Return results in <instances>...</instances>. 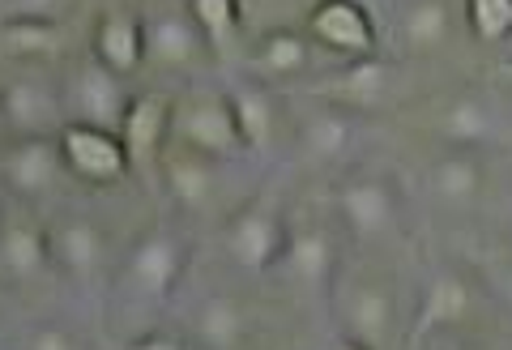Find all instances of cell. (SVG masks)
<instances>
[{"label":"cell","mask_w":512,"mask_h":350,"mask_svg":"<svg viewBox=\"0 0 512 350\" xmlns=\"http://www.w3.org/2000/svg\"><path fill=\"white\" fill-rule=\"evenodd\" d=\"M329 308L338 321L342 338L363 350H393L406 342L402 333V299H397V278L389 269L359 265V269H338L329 291Z\"/></svg>","instance_id":"obj_1"},{"label":"cell","mask_w":512,"mask_h":350,"mask_svg":"<svg viewBox=\"0 0 512 350\" xmlns=\"http://www.w3.org/2000/svg\"><path fill=\"white\" fill-rule=\"evenodd\" d=\"M483 299H491V291L483 286V278L470 274L461 265H431L427 278H423V295L410 312V329H406V342L419 346L423 338H436V333L448 329H461L478 321L483 312Z\"/></svg>","instance_id":"obj_2"},{"label":"cell","mask_w":512,"mask_h":350,"mask_svg":"<svg viewBox=\"0 0 512 350\" xmlns=\"http://www.w3.org/2000/svg\"><path fill=\"white\" fill-rule=\"evenodd\" d=\"M333 214L355 244H389L406 227V205L389 175L355 171L333 188Z\"/></svg>","instance_id":"obj_3"},{"label":"cell","mask_w":512,"mask_h":350,"mask_svg":"<svg viewBox=\"0 0 512 350\" xmlns=\"http://www.w3.org/2000/svg\"><path fill=\"white\" fill-rule=\"evenodd\" d=\"M427 129L444 146H466V150H504L512 146V116L500 99L487 90H448L431 103Z\"/></svg>","instance_id":"obj_4"},{"label":"cell","mask_w":512,"mask_h":350,"mask_svg":"<svg viewBox=\"0 0 512 350\" xmlns=\"http://www.w3.org/2000/svg\"><path fill=\"white\" fill-rule=\"evenodd\" d=\"M171 141L222 158V163L248 150L244 137H239V120L227 90H188L171 111Z\"/></svg>","instance_id":"obj_5"},{"label":"cell","mask_w":512,"mask_h":350,"mask_svg":"<svg viewBox=\"0 0 512 350\" xmlns=\"http://www.w3.org/2000/svg\"><path fill=\"white\" fill-rule=\"evenodd\" d=\"M286 235H291V218L274 201H248L222 218L218 244L231 265L248 269V274H269L286 248Z\"/></svg>","instance_id":"obj_6"},{"label":"cell","mask_w":512,"mask_h":350,"mask_svg":"<svg viewBox=\"0 0 512 350\" xmlns=\"http://www.w3.org/2000/svg\"><path fill=\"white\" fill-rule=\"evenodd\" d=\"M184 265H188L184 235L171 227H150L128 248L124 269H120V286L137 304H167L171 291L184 278Z\"/></svg>","instance_id":"obj_7"},{"label":"cell","mask_w":512,"mask_h":350,"mask_svg":"<svg viewBox=\"0 0 512 350\" xmlns=\"http://www.w3.org/2000/svg\"><path fill=\"white\" fill-rule=\"evenodd\" d=\"M274 269L299 295L329 299L333 278H338V269H342L338 235L316 218H291V235H286V248Z\"/></svg>","instance_id":"obj_8"},{"label":"cell","mask_w":512,"mask_h":350,"mask_svg":"<svg viewBox=\"0 0 512 350\" xmlns=\"http://www.w3.org/2000/svg\"><path fill=\"white\" fill-rule=\"evenodd\" d=\"M303 30L320 52L338 60H363L380 52V26L363 0H312Z\"/></svg>","instance_id":"obj_9"},{"label":"cell","mask_w":512,"mask_h":350,"mask_svg":"<svg viewBox=\"0 0 512 350\" xmlns=\"http://www.w3.org/2000/svg\"><path fill=\"white\" fill-rule=\"evenodd\" d=\"M56 137H60V150H64V167H69V175H77L82 184L111 188L133 171V158H128L124 137L116 129L69 120Z\"/></svg>","instance_id":"obj_10"},{"label":"cell","mask_w":512,"mask_h":350,"mask_svg":"<svg viewBox=\"0 0 512 350\" xmlns=\"http://www.w3.org/2000/svg\"><path fill=\"white\" fill-rule=\"evenodd\" d=\"M0 120L13 137H47L69 124V107L47 77L22 73L0 86Z\"/></svg>","instance_id":"obj_11"},{"label":"cell","mask_w":512,"mask_h":350,"mask_svg":"<svg viewBox=\"0 0 512 350\" xmlns=\"http://www.w3.org/2000/svg\"><path fill=\"white\" fill-rule=\"evenodd\" d=\"M64 175H69V167H64V150H60L56 133L13 137V146L5 150V158H0V184L22 201L52 197V188L64 180Z\"/></svg>","instance_id":"obj_12"},{"label":"cell","mask_w":512,"mask_h":350,"mask_svg":"<svg viewBox=\"0 0 512 350\" xmlns=\"http://www.w3.org/2000/svg\"><path fill=\"white\" fill-rule=\"evenodd\" d=\"M47 248H52V269L69 282H99V274L107 269V235L86 214H56L47 222Z\"/></svg>","instance_id":"obj_13"},{"label":"cell","mask_w":512,"mask_h":350,"mask_svg":"<svg viewBox=\"0 0 512 350\" xmlns=\"http://www.w3.org/2000/svg\"><path fill=\"white\" fill-rule=\"evenodd\" d=\"M423 193L444 210H474L487 197V163L483 150L444 146L423 167Z\"/></svg>","instance_id":"obj_14"},{"label":"cell","mask_w":512,"mask_h":350,"mask_svg":"<svg viewBox=\"0 0 512 350\" xmlns=\"http://www.w3.org/2000/svg\"><path fill=\"white\" fill-rule=\"evenodd\" d=\"M64 107H69V120L82 124H99V129H116L124 120L128 94L120 86V73H111L103 60H82L69 77V90H64Z\"/></svg>","instance_id":"obj_15"},{"label":"cell","mask_w":512,"mask_h":350,"mask_svg":"<svg viewBox=\"0 0 512 350\" xmlns=\"http://www.w3.org/2000/svg\"><path fill=\"white\" fill-rule=\"evenodd\" d=\"M141 30H146V60L158 69H197L210 52V39L188 9H158L141 22Z\"/></svg>","instance_id":"obj_16"},{"label":"cell","mask_w":512,"mask_h":350,"mask_svg":"<svg viewBox=\"0 0 512 350\" xmlns=\"http://www.w3.org/2000/svg\"><path fill=\"white\" fill-rule=\"evenodd\" d=\"M158 167H163V184L171 201L180 205L184 214H205L218 205V167L222 158H210L201 150H188V146H171L163 150L158 158Z\"/></svg>","instance_id":"obj_17"},{"label":"cell","mask_w":512,"mask_h":350,"mask_svg":"<svg viewBox=\"0 0 512 350\" xmlns=\"http://www.w3.org/2000/svg\"><path fill=\"white\" fill-rule=\"evenodd\" d=\"M52 269L47 222L26 214H0V278L5 282H39Z\"/></svg>","instance_id":"obj_18"},{"label":"cell","mask_w":512,"mask_h":350,"mask_svg":"<svg viewBox=\"0 0 512 350\" xmlns=\"http://www.w3.org/2000/svg\"><path fill=\"white\" fill-rule=\"evenodd\" d=\"M359 111L346 107V103H325V107H312L308 116L299 120V150L303 158H312L320 167H333V163H346L350 150L359 141Z\"/></svg>","instance_id":"obj_19"},{"label":"cell","mask_w":512,"mask_h":350,"mask_svg":"<svg viewBox=\"0 0 512 350\" xmlns=\"http://www.w3.org/2000/svg\"><path fill=\"white\" fill-rule=\"evenodd\" d=\"M171 111L175 103L167 94H133L128 99L120 137H124V150L133 158V167H146L163 158V150L171 146Z\"/></svg>","instance_id":"obj_20"},{"label":"cell","mask_w":512,"mask_h":350,"mask_svg":"<svg viewBox=\"0 0 512 350\" xmlns=\"http://www.w3.org/2000/svg\"><path fill=\"white\" fill-rule=\"evenodd\" d=\"M90 56L103 60V65L111 73H120V77L137 73L141 65H146V30H141V22L133 18V13L111 9L99 18V26H94Z\"/></svg>","instance_id":"obj_21"},{"label":"cell","mask_w":512,"mask_h":350,"mask_svg":"<svg viewBox=\"0 0 512 350\" xmlns=\"http://www.w3.org/2000/svg\"><path fill=\"white\" fill-rule=\"evenodd\" d=\"M312 65V39L299 35L295 26L261 30L252 43V73L261 82H286V77L308 73Z\"/></svg>","instance_id":"obj_22"},{"label":"cell","mask_w":512,"mask_h":350,"mask_svg":"<svg viewBox=\"0 0 512 350\" xmlns=\"http://www.w3.org/2000/svg\"><path fill=\"white\" fill-rule=\"evenodd\" d=\"M192 338L210 350H239L252 342V316L231 295H210L192 316Z\"/></svg>","instance_id":"obj_23"},{"label":"cell","mask_w":512,"mask_h":350,"mask_svg":"<svg viewBox=\"0 0 512 350\" xmlns=\"http://www.w3.org/2000/svg\"><path fill=\"white\" fill-rule=\"evenodd\" d=\"M397 35L410 56H436L453 43V9L444 0H406Z\"/></svg>","instance_id":"obj_24"},{"label":"cell","mask_w":512,"mask_h":350,"mask_svg":"<svg viewBox=\"0 0 512 350\" xmlns=\"http://www.w3.org/2000/svg\"><path fill=\"white\" fill-rule=\"evenodd\" d=\"M389 60H380V52L376 56H363V60H346V69L333 77V86H329V94L338 103H346V107H355V111H367V107H376L384 94H389Z\"/></svg>","instance_id":"obj_25"},{"label":"cell","mask_w":512,"mask_h":350,"mask_svg":"<svg viewBox=\"0 0 512 350\" xmlns=\"http://www.w3.org/2000/svg\"><path fill=\"white\" fill-rule=\"evenodd\" d=\"M231 94V107H235V120H239V137H244L248 150H269L278 137V111L274 99H269L265 82H252V86H235Z\"/></svg>","instance_id":"obj_26"},{"label":"cell","mask_w":512,"mask_h":350,"mask_svg":"<svg viewBox=\"0 0 512 350\" xmlns=\"http://www.w3.org/2000/svg\"><path fill=\"white\" fill-rule=\"evenodd\" d=\"M0 52L13 60H47L60 52V26L52 18H5L0 22Z\"/></svg>","instance_id":"obj_27"},{"label":"cell","mask_w":512,"mask_h":350,"mask_svg":"<svg viewBox=\"0 0 512 350\" xmlns=\"http://www.w3.org/2000/svg\"><path fill=\"white\" fill-rule=\"evenodd\" d=\"M184 9L197 18V26L205 30L210 47H231L244 30V5L239 0H184Z\"/></svg>","instance_id":"obj_28"},{"label":"cell","mask_w":512,"mask_h":350,"mask_svg":"<svg viewBox=\"0 0 512 350\" xmlns=\"http://www.w3.org/2000/svg\"><path fill=\"white\" fill-rule=\"evenodd\" d=\"M461 13L478 43L512 47V0H461Z\"/></svg>","instance_id":"obj_29"},{"label":"cell","mask_w":512,"mask_h":350,"mask_svg":"<svg viewBox=\"0 0 512 350\" xmlns=\"http://www.w3.org/2000/svg\"><path fill=\"white\" fill-rule=\"evenodd\" d=\"M478 278H483V286L491 291L495 304L512 312V244L491 248L487 257L478 261Z\"/></svg>","instance_id":"obj_30"},{"label":"cell","mask_w":512,"mask_h":350,"mask_svg":"<svg viewBox=\"0 0 512 350\" xmlns=\"http://www.w3.org/2000/svg\"><path fill=\"white\" fill-rule=\"evenodd\" d=\"M26 346L30 350H73V333L60 325H39L26 333Z\"/></svg>","instance_id":"obj_31"},{"label":"cell","mask_w":512,"mask_h":350,"mask_svg":"<svg viewBox=\"0 0 512 350\" xmlns=\"http://www.w3.org/2000/svg\"><path fill=\"white\" fill-rule=\"evenodd\" d=\"M56 0H9V18H52Z\"/></svg>","instance_id":"obj_32"},{"label":"cell","mask_w":512,"mask_h":350,"mask_svg":"<svg viewBox=\"0 0 512 350\" xmlns=\"http://www.w3.org/2000/svg\"><path fill=\"white\" fill-rule=\"evenodd\" d=\"M239 5H244V18H256V9L261 13H291L303 5V0H239Z\"/></svg>","instance_id":"obj_33"},{"label":"cell","mask_w":512,"mask_h":350,"mask_svg":"<svg viewBox=\"0 0 512 350\" xmlns=\"http://www.w3.org/2000/svg\"><path fill=\"white\" fill-rule=\"evenodd\" d=\"M500 77H504V82H512V56H508L504 65H500Z\"/></svg>","instance_id":"obj_34"}]
</instances>
